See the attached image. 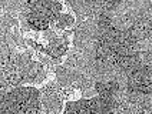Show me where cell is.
<instances>
[{"label":"cell","instance_id":"obj_1","mask_svg":"<svg viewBox=\"0 0 152 114\" xmlns=\"http://www.w3.org/2000/svg\"><path fill=\"white\" fill-rule=\"evenodd\" d=\"M20 73L23 77V86L25 84H42L48 77V69L40 61L32 60L23 70H20Z\"/></svg>","mask_w":152,"mask_h":114},{"label":"cell","instance_id":"obj_2","mask_svg":"<svg viewBox=\"0 0 152 114\" xmlns=\"http://www.w3.org/2000/svg\"><path fill=\"white\" fill-rule=\"evenodd\" d=\"M63 101L66 100L59 94H42L40 93L43 114H60L63 111Z\"/></svg>","mask_w":152,"mask_h":114},{"label":"cell","instance_id":"obj_3","mask_svg":"<svg viewBox=\"0 0 152 114\" xmlns=\"http://www.w3.org/2000/svg\"><path fill=\"white\" fill-rule=\"evenodd\" d=\"M75 23H76V20L72 14H69V13H62L59 16V19L56 20V23H55V27H56L58 30L68 32V29L75 27Z\"/></svg>","mask_w":152,"mask_h":114}]
</instances>
